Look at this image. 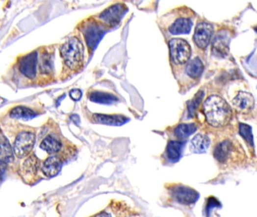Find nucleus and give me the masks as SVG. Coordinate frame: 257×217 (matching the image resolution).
Here are the masks:
<instances>
[{"label":"nucleus","mask_w":257,"mask_h":217,"mask_svg":"<svg viewBox=\"0 0 257 217\" xmlns=\"http://www.w3.org/2000/svg\"><path fill=\"white\" fill-rule=\"evenodd\" d=\"M60 169H61V161L60 158L57 156H51L45 161L42 170L46 176L51 177L57 175L60 171Z\"/></svg>","instance_id":"dca6fc26"},{"label":"nucleus","mask_w":257,"mask_h":217,"mask_svg":"<svg viewBox=\"0 0 257 217\" xmlns=\"http://www.w3.org/2000/svg\"><path fill=\"white\" fill-rule=\"evenodd\" d=\"M40 147L41 149L46 151L48 153L54 154L60 150L61 148V144L54 137L48 136L41 143Z\"/></svg>","instance_id":"4be33fe9"},{"label":"nucleus","mask_w":257,"mask_h":217,"mask_svg":"<svg viewBox=\"0 0 257 217\" xmlns=\"http://www.w3.org/2000/svg\"><path fill=\"white\" fill-rule=\"evenodd\" d=\"M35 140L36 137L33 133H21L14 143V153L20 159L27 157L34 146Z\"/></svg>","instance_id":"0eeeda50"},{"label":"nucleus","mask_w":257,"mask_h":217,"mask_svg":"<svg viewBox=\"0 0 257 217\" xmlns=\"http://www.w3.org/2000/svg\"><path fill=\"white\" fill-rule=\"evenodd\" d=\"M5 170V164L3 162H0V176L3 175L4 172Z\"/></svg>","instance_id":"c756f323"},{"label":"nucleus","mask_w":257,"mask_h":217,"mask_svg":"<svg viewBox=\"0 0 257 217\" xmlns=\"http://www.w3.org/2000/svg\"><path fill=\"white\" fill-rule=\"evenodd\" d=\"M166 189L170 198L182 205H192L199 198V193L196 190L182 184H168Z\"/></svg>","instance_id":"20e7f679"},{"label":"nucleus","mask_w":257,"mask_h":217,"mask_svg":"<svg viewBox=\"0 0 257 217\" xmlns=\"http://www.w3.org/2000/svg\"><path fill=\"white\" fill-rule=\"evenodd\" d=\"M192 26V20L188 18H178L170 26L168 31L173 35L187 34L190 32Z\"/></svg>","instance_id":"2eb2a0df"},{"label":"nucleus","mask_w":257,"mask_h":217,"mask_svg":"<svg viewBox=\"0 0 257 217\" xmlns=\"http://www.w3.org/2000/svg\"><path fill=\"white\" fill-rule=\"evenodd\" d=\"M14 161V151L6 140L0 141V162L4 164L10 163Z\"/></svg>","instance_id":"412c9836"},{"label":"nucleus","mask_w":257,"mask_h":217,"mask_svg":"<svg viewBox=\"0 0 257 217\" xmlns=\"http://www.w3.org/2000/svg\"><path fill=\"white\" fill-rule=\"evenodd\" d=\"M203 95L204 92H199V94H198V95L195 96V97L194 98L193 100L191 102L190 106H189V113H190V114H192L193 112L196 110V108L198 107L199 103L202 101V96H203Z\"/></svg>","instance_id":"cd10ccee"},{"label":"nucleus","mask_w":257,"mask_h":217,"mask_svg":"<svg viewBox=\"0 0 257 217\" xmlns=\"http://www.w3.org/2000/svg\"><path fill=\"white\" fill-rule=\"evenodd\" d=\"M213 26L205 22H201L196 26L193 40L199 48L204 49L208 46L213 34Z\"/></svg>","instance_id":"9d476101"},{"label":"nucleus","mask_w":257,"mask_h":217,"mask_svg":"<svg viewBox=\"0 0 257 217\" xmlns=\"http://www.w3.org/2000/svg\"><path fill=\"white\" fill-rule=\"evenodd\" d=\"M39 165L40 162L36 155H32L26 158L22 167V174L25 180H29L30 178L32 180L35 177L37 174Z\"/></svg>","instance_id":"4468645a"},{"label":"nucleus","mask_w":257,"mask_h":217,"mask_svg":"<svg viewBox=\"0 0 257 217\" xmlns=\"http://www.w3.org/2000/svg\"><path fill=\"white\" fill-rule=\"evenodd\" d=\"M204 71V64L199 57H195L186 66V73L192 78H198L201 76Z\"/></svg>","instance_id":"aec40b11"},{"label":"nucleus","mask_w":257,"mask_h":217,"mask_svg":"<svg viewBox=\"0 0 257 217\" xmlns=\"http://www.w3.org/2000/svg\"><path fill=\"white\" fill-rule=\"evenodd\" d=\"M210 145V139L207 136L199 134L191 141L190 150L195 153H202L207 150Z\"/></svg>","instance_id":"a211bd4d"},{"label":"nucleus","mask_w":257,"mask_h":217,"mask_svg":"<svg viewBox=\"0 0 257 217\" xmlns=\"http://www.w3.org/2000/svg\"><path fill=\"white\" fill-rule=\"evenodd\" d=\"M60 55L66 66L75 71L79 68L83 62V45L78 38H71L60 48Z\"/></svg>","instance_id":"7ed1b4c3"},{"label":"nucleus","mask_w":257,"mask_h":217,"mask_svg":"<svg viewBox=\"0 0 257 217\" xmlns=\"http://www.w3.org/2000/svg\"><path fill=\"white\" fill-rule=\"evenodd\" d=\"M136 215V211L124 201L112 200L106 209L89 217H133Z\"/></svg>","instance_id":"423d86ee"},{"label":"nucleus","mask_w":257,"mask_h":217,"mask_svg":"<svg viewBox=\"0 0 257 217\" xmlns=\"http://www.w3.org/2000/svg\"><path fill=\"white\" fill-rule=\"evenodd\" d=\"M90 100L95 103L103 104H112L118 101V98L110 94L103 92H95L90 95Z\"/></svg>","instance_id":"5701e85b"},{"label":"nucleus","mask_w":257,"mask_h":217,"mask_svg":"<svg viewBox=\"0 0 257 217\" xmlns=\"http://www.w3.org/2000/svg\"><path fill=\"white\" fill-rule=\"evenodd\" d=\"M184 144L182 141H171L166 148L167 158L172 162H178L182 155Z\"/></svg>","instance_id":"f3484780"},{"label":"nucleus","mask_w":257,"mask_h":217,"mask_svg":"<svg viewBox=\"0 0 257 217\" xmlns=\"http://www.w3.org/2000/svg\"><path fill=\"white\" fill-rule=\"evenodd\" d=\"M93 118L96 122L108 124V125H122L128 121V119L127 118L118 115L108 116V115L95 114Z\"/></svg>","instance_id":"6ab92c4d"},{"label":"nucleus","mask_w":257,"mask_h":217,"mask_svg":"<svg viewBox=\"0 0 257 217\" xmlns=\"http://www.w3.org/2000/svg\"><path fill=\"white\" fill-rule=\"evenodd\" d=\"M82 32L88 47L91 50H95L101 39L106 33V29L96 22H88V23L84 25Z\"/></svg>","instance_id":"6e6552de"},{"label":"nucleus","mask_w":257,"mask_h":217,"mask_svg":"<svg viewBox=\"0 0 257 217\" xmlns=\"http://www.w3.org/2000/svg\"><path fill=\"white\" fill-rule=\"evenodd\" d=\"M240 134L244 137V139L247 141L250 145L254 146V140H253L252 129L249 125L245 124H240Z\"/></svg>","instance_id":"bb28decb"},{"label":"nucleus","mask_w":257,"mask_h":217,"mask_svg":"<svg viewBox=\"0 0 257 217\" xmlns=\"http://www.w3.org/2000/svg\"><path fill=\"white\" fill-rule=\"evenodd\" d=\"M127 8L123 4H116L112 5L104 10L102 13L100 15V19L103 23L107 24L108 26H113L118 25L122 20V17L124 16Z\"/></svg>","instance_id":"1a4fd4ad"},{"label":"nucleus","mask_w":257,"mask_h":217,"mask_svg":"<svg viewBox=\"0 0 257 217\" xmlns=\"http://www.w3.org/2000/svg\"><path fill=\"white\" fill-rule=\"evenodd\" d=\"M197 130L195 124H181L174 129V135L180 140H183L192 135Z\"/></svg>","instance_id":"b1692460"},{"label":"nucleus","mask_w":257,"mask_h":217,"mask_svg":"<svg viewBox=\"0 0 257 217\" xmlns=\"http://www.w3.org/2000/svg\"><path fill=\"white\" fill-rule=\"evenodd\" d=\"M37 63V52L33 51L21 58L19 61V71L27 78H34L36 75Z\"/></svg>","instance_id":"9b49d317"},{"label":"nucleus","mask_w":257,"mask_h":217,"mask_svg":"<svg viewBox=\"0 0 257 217\" xmlns=\"http://www.w3.org/2000/svg\"><path fill=\"white\" fill-rule=\"evenodd\" d=\"M39 69L42 73L49 74L52 72L53 59L51 54L49 53L42 54L39 62Z\"/></svg>","instance_id":"a878e982"},{"label":"nucleus","mask_w":257,"mask_h":217,"mask_svg":"<svg viewBox=\"0 0 257 217\" xmlns=\"http://www.w3.org/2000/svg\"><path fill=\"white\" fill-rule=\"evenodd\" d=\"M229 44L230 36L228 33L220 32L213 39L212 46L213 54L220 57H226L229 53Z\"/></svg>","instance_id":"f8f14e48"},{"label":"nucleus","mask_w":257,"mask_h":217,"mask_svg":"<svg viewBox=\"0 0 257 217\" xmlns=\"http://www.w3.org/2000/svg\"><path fill=\"white\" fill-rule=\"evenodd\" d=\"M170 56L171 61L176 64H183L190 58L191 46L182 39H172L169 41Z\"/></svg>","instance_id":"39448f33"},{"label":"nucleus","mask_w":257,"mask_h":217,"mask_svg":"<svg viewBox=\"0 0 257 217\" xmlns=\"http://www.w3.org/2000/svg\"><path fill=\"white\" fill-rule=\"evenodd\" d=\"M81 95H82V93H81L79 89H74V90H72L71 92H70V97H71L73 100H76V101L81 99Z\"/></svg>","instance_id":"c85d7f7f"},{"label":"nucleus","mask_w":257,"mask_h":217,"mask_svg":"<svg viewBox=\"0 0 257 217\" xmlns=\"http://www.w3.org/2000/svg\"><path fill=\"white\" fill-rule=\"evenodd\" d=\"M234 108L240 112H248L254 106V98L248 92H240L232 100Z\"/></svg>","instance_id":"ddd939ff"},{"label":"nucleus","mask_w":257,"mask_h":217,"mask_svg":"<svg viewBox=\"0 0 257 217\" xmlns=\"http://www.w3.org/2000/svg\"><path fill=\"white\" fill-rule=\"evenodd\" d=\"M203 111L206 120L213 127H221L231 121L232 111L230 105L221 96L212 95L204 103Z\"/></svg>","instance_id":"f257e3e1"},{"label":"nucleus","mask_w":257,"mask_h":217,"mask_svg":"<svg viewBox=\"0 0 257 217\" xmlns=\"http://www.w3.org/2000/svg\"><path fill=\"white\" fill-rule=\"evenodd\" d=\"M11 116L16 119H23V120H30L36 116L33 110H29V108L25 106H18L15 108L10 113Z\"/></svg>","instance_id":"393cba45"},{"label":"nucleus","mask_w":257,"mask_h":217,"mask_svg":"<svg viewBox=\"0 0 257 217\" xmlns=\"http://www.w3.org/2000/svg\"><path fill=\"white\" fill-rule=\"evenodd\" d=\"M213 156L221 166L238 165L245 161L246 155L241 144L237 141L226 139L215 146Z\"/></svg>","instance_id":"f03ea898"}]
</instances>
